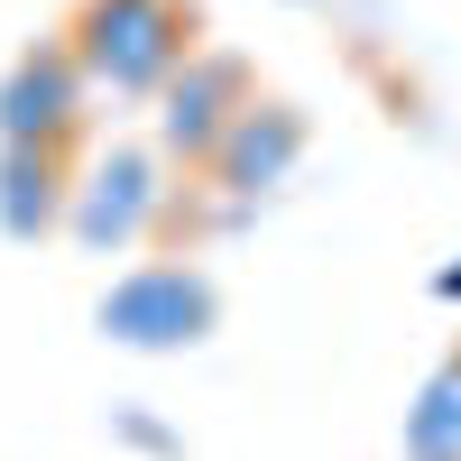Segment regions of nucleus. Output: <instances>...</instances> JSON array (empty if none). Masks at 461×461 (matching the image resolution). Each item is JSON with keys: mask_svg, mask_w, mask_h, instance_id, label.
Here are the masks:
<instances>
[{"mask_svg": "<svg viewBox=\"0 0 461 461\" xmlns=\"http://www.w3.org/2000/svg\"><path fill=\"white\" fill-rule=\"evenodd\" d=\"M185 56H194L185 0H84V19H74V65H84V84L121 93V102H148Z\"/></svg>", "mask_w": 461, "mask_h": 461, "instance_id": "f257e3e1", "label": "nucleus"}, {"mask_svg": "<svg viewBox=\"0 0 461 461\" xmlns=\"http://www.w3.org/2000/svg\"><path fill=\"white\" fill-rule=\"evenodd\" d=\"M93 323H102L111 351L167 360V351L212 341V323H221V286L203 277L194 258H148V267H130V277H111V295L93 304Z\"/></svg>", "mask_w": 461, "mask_h": 461, "instance_id": "f03ea898", "label": "nucleus"}, {"mask_svg": "<svg viewBox=\"0 0 461 461\" xmlns=\"http://www.w3.org/2000/svg\"><path fill=\"white\" fill-rule=\"evenodd\" d=\"M158 203H167L158 158H148V148H102V167L65 194V230L93 258H121V249H139V230L158 221Z\"/></svg>", "mask_w": 461, "mask_h": 461, "instance_id": "7ed1b4c3", "label": "nucleus"}, {"mask_svg": "<svg viewBox=\"0 0 461 461\" xmlns=\"http://www.w3.org/2000/svg\"><path fill=\"white\" fill-rule=\"evenodd\" d=\"M84 121V65L74 47H28L0 74V148H56Z\"/></svg>", "mask_w": 461, "mask_h": 461, "instance_id": "20e7f679", "label": "nucleus"}, {"mask_svg": "<svg viewBox=\"0 0 461 461\" xmlns=\"http://www.w3.org/2000/svg\"><path fill=\"white\" fill-rule=\"evenodd\" d=\"M240 121V65L230 56H185L158 84V139L176 158H212V139Z\"/></svg>", "mask_w": 461, "mask_h": 461, "instance_id": "39448f33", "label": "nucleus"}, {"mask_svg": "<svg viewBox=\"0 0 461 461\" xmlns=\"http://www.w3.org/2000/svg\"><path fill=\"white\" fill-rule=\"evenodd\" d=\"M295 158H304V111H286V102H240V121L212 139V176L230 194H277Z\"/></svg>", "mask_w": 461, "mask_h": 461, "instance_id": "423d86ee", "label": "nucleus"}, {"mask_svg": "<svg viewBox=\"0 0 461 461\" xmlns=\"http://www.w3.org/2000/svg\"><path fill=\"white\" fill-rule=\"evenodd\" d=\"M74 185L56 176V148H0V230L10 240H47L65 221Z\"/></svg>", "mask_w": 461, "mask_h": 461, "instance_id": "0eeeda50", "label": "nucleus"}, {"mask_svg": "<svg viewBox=\"0 0 461 461\" xmlns=\"http://www.w3.org/2000/svg\"><path fill=\"white\" fill-rule=\"evenodd\" d=\"M406 461H461V351L406 406Z\"/></svg>", "mask_w": 461, "mask_h": 461, "instance_id": "6e6552de", "label": "nucleus"}, {"mask_svg": "<svg viewBox=\"0 0 461 461\" xmlns=\"http://www.w3.org/2000/svg\"><path fill=\"white\" fill-rule=\"evenodd\" d=\"M111 434H121V443H130V452H158V461H167V452H176V434H167V425H158V415H139V406H121V415H111Z\"/></svg>", "mask_w": 461, "mask_h": 461, "instance_id": "1a4fd4ad", "label": "nucleus"}, {"mask_svg": "<svg viewBox=\"0 0 461 461\" xmlns=\"http://www.w3.org/2000/svg\"><path fill=\"white\" fill-rule=\"evenodd\" d=\"M434 295H443V304H461V258H452L443 277H434Z\"/></svg>", "mask_w": 461, "mask_h": 461, "instance_id": "9d476101", "label": "nucleus"}]
</instances>
